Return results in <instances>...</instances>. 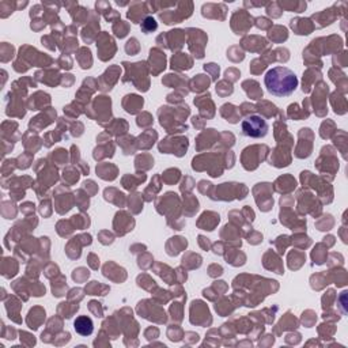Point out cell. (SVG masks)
<instances>
[{
    "instance_id": "6da1fadb",
    "label": "cell",
    "mask_w": 348,
    "mask_h": 348,
    "mask_svg": "<svg viewBox=\"0 0 348 348\" xmlns=\"http://www.w3.org/2000/svg\"><path fill=\"white\" fill-rule=\"evenodd\" d=\"M264 85L275 97H288L298 87V78L286 67H275L267 72Z\"/></svg>"
},
{
    "instance_id": "7a4b0ae2",
    "label": "cell",
    "mask_w": 348,
    "mask_h": 348,
    "mask_svg": "<svg viewBox=\"0 0 348 348\" xmlns=\"http://www.w3.org/2000/svg\"><path fill=\"white\" fill-rule=\"evenodd\" d=\"M242 134L253 139L264 138L268 134V124L259 116H249L242 121Z\"/></svg>"
},
{
    "instance_id": "3957f363",
    "label": "cell",
    "mask_w": 348,
    "mask_h": 348,
    "mask_svg": "<svg viewBox=\"0 0 348 348\" xmlns=\"http://www.w3.org/2000/svg\"><path fill=\"white\" fill-rule=\"evenodd\" d=\"M74 328L75 330L82 336H89L93 333L94 324L91 321V318L87 317V316H81L78 317L74 322Z\"/></svg>"
},
{
    "instance_id": "277c9868",
    "label": "cell",
    "mask_w": 348,
    "mask_h": 348,
    "mask_svg": "<svg viewBox=\"0 0 348 348\" xmlns=\"http://www.w3.org/2000/svg\"><path fill=\"white\" fill-rule=\"evenodd\" d=\"M310 21L309 19H293L291 21V27H298L295 29L297 34H309L313 27L309 26Z\"/></svg>"
},
{
    "instance_id": "5b68a950",
    "label": "cell",
    "mask_w": 348,
    "mask_h": 348,
    "mask_svg": "<svg viewBox=\"0 0 348 348\" xmlns=\"http://www.w3.org/2000/svg\"><path fill=\"white\" fill-rule=\"evenodd\" d=\"M156 27H158V23H156L155 19L151 18V17H147V18L144 19L143 22H142V30H143L146 34L156 30Z\"/></svg>"
}]
</instances>
